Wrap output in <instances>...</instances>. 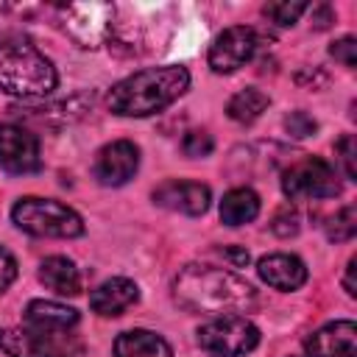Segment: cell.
Instances as JSON below:
<instances>
[{"mask_svg": "<svg viewBox=\"0 0 357 357\" xmlns=\"http://www.w3.org/2000/svg\"><path fill=\"white\" fill-rule=\"evenodd\" d=\"M257 273L265 284L276 290H298L307 282V265L296 254H268L257 262Z\"/></svg>", "mask_w": 357, "mask_h": 357, "instance_id": "cell-14", "label": "cell"}, {"mask_svg": "<svg viewBox=\"0 0 357 357\" xmlns=\"http://www.w3.org/2000/svg\"><path fill=\"white\" fill-rule=\"evenodd\" d=\"M59 75L53 61L39 53L22 36H3L0 39V89L6 95L33 100L45 98L56 89Z\"/></svg>", "mask_w": 357, "mask_h": 357, "instance_id": "cell-3", "label": "cell"}, {"mask_svg": "<svg viewBox=\"0 0 357 357\" xmlns=\"http://www.w3.org/2000/svg\"><path fill=\"white\" fill-rule=\"evenodd\" d=\"M39 282L59 296H78L81 293V273L73 259L67 257H47L39 265Z\"/></svg>", "mask_w": 357, "mask_h": 357, "instance_id": "cell-18", "label": "cell"}, {"mask_svg": "<svg viewBox=\"0 0 357 357\" xmlns=\"http://www.w3.org/2000/svg\"><path fill=\"white\" fill-rule=\"evenodd\" d=\"M324 231H326V237H329L332 243H346V240H351L354 231H357V209H354V204L340 206V209L324 223Z\"/></svg>", "mask_w": 357, "mask_h": 357, "instance_id": "cell-21", "label": "cell"}, {"mask_svg": "<svg viewBox=\"0 0 357 357\" xmlns=\"http://www.w3.org/2000/svg\"><path fill=\"white\" fill-rule=\"evenodd\" d=\"M14 279H17V259L11 257L8 248L0 245V293H6Z\"/></svg>", "mask_w": 357, "mask_h": 357, "instance_id": "cell-28", "label": "cell"}, {"mask_svg": "<svg viewBox=\"0 0 357 357\" xmlns=\"http://www.w3.org/2000/svg\"><path fill=\"white\" fill-rule=\"evenodd\" d=\"M0 167L14 176L36 173L42 167L36 134H31L28 128L17 123H3L0 126Z\"/></svg>", "mask_w": 357, "mask_h": 357, "instance_id": "cell-8", "label": "cell"}, {"mask_svg": "<svg viewBox=\"0 0 357 357\" xmlns=\"http://www.w3.org/2000/svg\"><path fill=\"white\" fill-rule=\"evenodd\" d=\"M312 14H315V28H329V25L335 22V14H332V8H329L326 3L315 6V8H312Z\"/></svg>", "mask_w": 357, "mask_h": 357, "instance_id": "cell-29", "label": "cell"}, {"mask_svg": "<svg viewBox=\"0 0 357 357\" xmlns=\"http://www.w3.org/2000/svg\"><path fill=\"white\" fill-rule=\"evenodd\" d=\"M0 349L8 357H67L81 349L70 332H36L28 326L0 329Z\"/></svg>", "mask_w": 357, "mask_h": 357, "instance_id": "cell-7", "label": "cell"}, {"mask_svg": "<svg viewBox=\"0 0 357 357\" xmlns=\"http://www.w3.org/2000/svg\"><path fill=\"white\" fill-rule=\"evenodd\" d=\"M223 257L231 259V265H237V268H245V265H248V251H245V248L229 245V248H223Z\"/></svg>", "mask_w": 357, "mask_h": 357, "instance_id": "cell-30", "label": "cell"}, {"mask_svg": "<svg viewBox=\"0 0 357 357\" xmlns=\"http://www.w3.org/2000/svg\"><path fill=\"white\" fill-rule=\"evenodd\" d=\"M354 271H357V257H351V259H349V265H346V276H343V287H346V293H349V296H357Z\"/></svg>", "mask_w": 357, "mask_h": 357, "instance_id": "cell-31", "label": "cell"}, {"mask_svg": "<svg viewBox=\"0 0 357 357\" xmlns=\"http://www.w3.org/2000/svg\"><path fill=\"white\" fill-rule=\"evenodd\" d=\"M137 298H139L137 282H131L126 276H112L92 290L89 307H92V312H98L103 318H114V315H123L131 304H137Z\"/></svg>", "mask_w": 357, "mask_h": 357, "instance_id": "cell-13", "label": "cell"}, {"mask_svg": "<svg viewBox=\"0 0 357 357\" xmlns=\"http://www.w3.org/2000/svg\"><path fill=\"white\" fill-rule=\"evenodd\" d=\"M187 86H190L187 67L181 64L148 67L117 81L106 95V106L120 117H148L178 100L187 92Z\"/></svg>", "mask_w": 357, "mask_h": 357, "instance_id": "cell-2", "label": "cell"}, {"mask_svg": "<svg viewBox=\"0 0 357 357\" xmlns=\"http://www.w3.org/2000/svg\"><path fill=\"white\" fill-rule=\"evenodd\" d=\"M137 167H139V148L131 139H114L95 153L92 176L103 187H120L128 178H134Z\"/></svg>", "mask_w": 357, "mask_h": 357, "instance_id": "cell-10", "label": "cell"}, {"mask_svg": "<svg viewBox=\"0 0 357 357\" xmlns=\"http://www.w3.org/2000/svg\"><path fill=\"white\" fill-rule=\"evenodd\" d=\"M259 215V195L251 187H234L220 201V220L226 226L251 223Z\"/></svg>", "mask_w": 357, "mask_h": 357, "instance_id": "cell-19", "label": "cell"}, {"mask_svg": "<svg viewBox=\"0 0 357 357\" xmlns=\"http://www.w3.org/2000/svg\"><path fill=\"white\" fill-rule=\"evenodd\" d=\"M268 95L262 92V89H257V86H245V89H240V92H234L231 98H229V103H226V114L234 120V123H254L265 109H268Z\"/></svg>", "mask_w": 357, "mask_h": 357, "instance_id": "cell-20", "label": "cell"}, {"mask_svg": "<svg viewBox=\"0 0 357 357\" xmlns=\"http://www.w3.org/2000/svg\"><path fill=\"white\" fill-rule=\"evenodd\" d=\"M335 153H337V159H340V165H343L346 178L354 181V178H357V167H354V137H351V134H343V137L337 139V145H335Z\"/></svg>", "mask_w": 357, "mask_h": 357, "instance_id": "cell-26", "label": "cell"}, {"mask_svg": "<svg viewBox=\"0 0 357 357\" xmlns=\"http://www.w3.org/2000/svg\"><path fill=\"white\" fill-rule=\"evenodd\" d=\"M307 357H354L357 354V324L354 321H332L315 329L307 343Z\"/></svg>", "mask_w": 357, "mask_h": 357, "instance_id": "cell-12", "label": "cell"}, {"mask_svg": "<svg viewBox=\"0 0 357 357\" xmlns=\"http://www.w3.org/2000/svg\"><path fill=\"white\" fill-rule=\"evenodd\" d=\"M329 56H332L335 61H340L343 67H354V64H357V39H354V36H343V39L332 42Z\"/></svg>", "mask_w": 357, "mask_h": 357, "instance_id": "cell-27", "label": "cell"}, {"mask_svg": "<svg viewBox=\"0 0 357 357\" xmlns=\"http://www.w3.org/2000/svg\"><path fill=\"white\" fill-rule=\"evenodd\" d=\"M284 131L296 139H304V137H312L318 131V123L307 114V112H290L284 117Z\"/></svg>", "mask_w": 357, "mask_h": 357, "instance_id": "cell-25", "label": "cell"}, {"mask_svg": "<svg viewBox=\"0 0 357 357\" xmlns=\"http://www.w3.org/2000/svg\"><path fill=\"white\" fill-rule=\"evenodd\" d=\"M173 298L192 312L209 315H240L257 307V290L243 276L212 268V265H187L173 279Z\"/></svg>", "mask_w": 357, "mask_h": 357, "instance_id": "cell-1", "label": "cell"}, {"mask_svg": "<svg viewBox=\"0 0 357 357\" xmlns=\"http://www.w3.org/2000/svg\"><path fill=\"white\" fill-rule=\"evenodd\" d=\"M259 343V329L245 315H223L198 326V346L212 357H243Z\"/></svg>", "mask_w": 357, "mask_h": 357, "instance_id": "cell-5", "label": "cell"}, {"mask_svg": "<svg viewBox=\"0 0 357 357\" xmlns=\"http://www.w3.org/2000/svg\"><path fill=\"white\" fill-rule=\"evenodd\" d=\"M153 201L170 212H181V215H204L209 209V201H212V192L206 184L201 181H178V178H170V181H162L156 190H153Z\"/></svg>", "mask_w": 357, "mask_h": 357, "instance_id": "cell-11", "label": "cell"}, {"mask_svg": "<svg viewBox=\"0 0 357 357\" xmlns=\"http://www.w3.org/2000/svg\"><path fill=\"white\" fill-rule=\"evenodd\" d=\"M114 357H173L165 337L148 329L120 332L114 340Z\"/></svg>", "mask_w": 357, "mask_h": 357, "instance_id": "cell-17", "label": "cell"}, {"mask_svg": "<svg viewBox=\"0 0 357 357\" xmlns=\"http://www.w3.org/2000/svg\"><path fill=\"white\" fill-rule=\"evenodd\" d=\"M298 229H301V218H298V212H296L293 206L276 209V215H273V220H271V231H273V234H279V237H293V234H298Z\"/></svg>", "mask_w": 357, "mask_h": 357, "instance_id": "cell-24", "label": "cell"}, {"mask_svg": "<svg viewBox=\"0 0 357 357\" xmlns=\"http://www.w3.org/2000/svg\"><path fill=\"white\" fill-rule=\"evenodd\" d=\"M254 53H257V31L245 28V25H231L215 36L206 59L215 73L226 75V73H234L243 64H248Z\"/></svg>", "mask_w": 357, "mask_h": 357, "instance_id": "cell-9", "label": "cell"}, {"mask_svg": "<svg viewBox=\"0 0 357 357\" xmlns=\"http://www.w3.org/2000/svg\"><path fill=\"white\" fill-rule=\"evenodd\" d=\"M22 321L28 329H36V332H70L78 324V310L59 304V301L33 298L25 307Z\"/></svg>", "mask_w": 357, "mask_h": 357, "instance_id": "cell-15", "label": "cell"}, {"mask_svg": "<svg viewBox=\"0 0 357 357\" xmlns=\"http://www.w3.org/2000/svg\"><path fill=\"white\" fill-rule=\"evenodd\" d=\"M212 148H215L212 137H209L206 131H198V128H195V131H187L184 139H181V151H184V156H190V159L209 156Z\"/></svg>", "mask_w": 357, "mask_h": 357, "instance_id": "cell-23", "label": "cell"}, {"mask_svg": "<svg viewBox=\"0 0 357 357\" xmlns=\"http://www.w3.org/2000/svg\"><path fill=\"white\" fill-rule=\"evenodd\" d=\"M109 14H112L109 6H89V20H86L84 6H70L67 8V17H70L67 28L84 47H98V42L109 31Z\"/></svg>", "mask_w": 357, "mask_h": 357, "instance_id": "cell-16", "label": "cell"}, {"mask_svg": "<svg viewBox=\"0 0 357 357\" xmlns=\"http://www.w3.org/2000/svg\"><path fill=\"white\" fill-rule=\"evenodd\" d=\"M307 8H310L307 3H265V6H262V14H265L271 22L287 28V25H293Z\"/></svg>", "mask_w": 357, "mask_h": 357, "instance_id": "cell-22", "label": "cell"}, {"mask_svg": "<svg viewBox=\"0 0 357 357\" xmlns=\"http://www.w3.org/2000/svg\"><path fill=\"white\" fill-rule=\"evenodd\" d=\"M11 220L17 229H22L25 234L33 237H59V240H70V237H81L84 234V220L75 209H70L61 201L53 198H20L11 209Z\"/></svg>", "mask_w": 357, "mask_h": 357, "instance_id": "cell-4", "label": "cell"}, {"mask_svg": "<svg viewBox=\"0 0 357 357\" xmlns=\"http://www.w3.org/2000/svg\"><path fill=\"white\" fill-rule=\"evenodd\" d=\"M282 192L290 201L335 198V195H340V181L329 162H324L318 156H304L282 173Z\"/></svg>", "mask_w": 357, "mask_h": 357, "instance_id": "cell-6", "label": "cell"}]
</instances>
